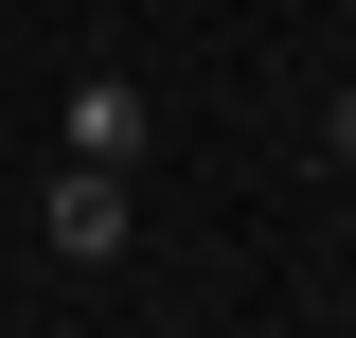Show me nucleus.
<instances>
[{
	"mask_svg": "<svg viewBox=\"0 0 356 338\" xmlns=\"http://www.w3.org/2000/svg\"><path fill=\"white\" fill-rule=\"evenodd\" d=\"M54 250H72V267L125 250V161H72V178H54Z\"/></svg>",
	"mask_w": 356,
	"mask_h": 338,
	"instance_id": "nucleus-1",
	"label": "nucleus"
},
{
	"mask_svg": "<svg viewBox=\"0 0 356 338\" xmlns=\"http://www.w3.org/2000/svg\"><path fill=\"white\" fill-rule=\"evenodd\" d=\"M72 161H143V89H125V72L72 89Z\"/></svg>",
	"mask_w": 356,
	"mask_h": 338,
	"instance_id": "nucleus-2",
	"label": "nucleus"
},
{
	"mask_svg": "<svg viewBox=\"0 0 356 338\" xmlns=\"http://www.w3.org/2000/svg\"><path fill=\"white\" fill-rule=\"evenodd\" d=\"M321 143H339V161H356V89H339V125H321Z\"/></svg>",
	"mask_w": 356,
	"mask_h": 338,
	"instance_id": "nucleus-3",
	"label": "nucleus"
}]
</instances>
